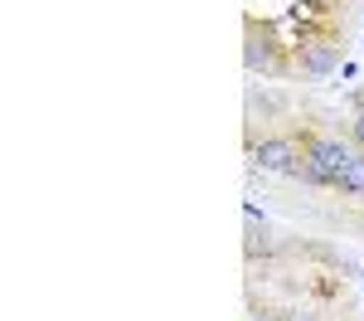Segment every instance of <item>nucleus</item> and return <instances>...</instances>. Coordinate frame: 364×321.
Wrapping results in <instances>:
<instances>
[{
    "mask_svg": "<svg viewBox=\"0 0 364 321\" xmlns=\"http://www.w3.org/2000/svg\"><path fill=\"white\" fill-rule=\"evenodd\" d=\"M301 146H306V161H311L321 175H326V185H331V190L340 185L345 166H350V161H355V151H360L355 142H345V137H326V132H311V137H301Z\"/></svg>",
    "mask_w": 364,
    "mask_h": 321,
    "instance_id": "f257e3e1",
    "label": "nucleus"
},
{
    "mask_svg": "<svg viewBox=\"0 0 364 321\" xmlns=\"http://www.w3.org/2000/svg\"><path fill=\"white\" fill-rule=\"evenodd\" d=\"M248 161L257 171H272V175H291L301 161H306V146L296 137H262V142H248Z\"/></svg>",
    "mask_w": 364,
    "mask_h": 321,
    "instance_id": "f03ea898",
    "label": "nucleus"
},
{
    "mask_svg": "<svg viewBox=\"0 0 364 321\" xmlns=\"http://www.w3.org/2000/svg\"><path fill=\"white\" fill-rule=\"evenodd\" d=\"M340 54H345V44L331 39V34H321V39H311V44H301V49L291 54V73L326 78V73H336V68H340Z\"/></svg>",
    "mask_w": 364,
    "mask_h": 321,
    "instance_id": "7ed1b4c3",
    "label": "nucleus"
},
{
    "mask_svg": "<svg viewBox=\"0 0 364 321\" xmlns=\"http://www.w3.org/2000/svg\"><path fill=\"white\" fill-rule=\"evenodd\" d=\"M336 190H345V195H364V146L355 151V161L345 166V175H340Z\"/></svg>",
    "mask_w": 364,
    "mask_h": 321,
    "instance_id": "20e7f679",
    "label": "nucleus"
},
{
    "mask_svg": "<svg viewBox=\"0 0 364 321\" xmlns=\"http://www.w3.org/2000/svg\"><path fill=\"white\" fill-rule=\"evenodd\" d=\"M355 146H364V107H360V117H355Z\"/></svg>",
    "mask_w": 364,
    "mask_h": 321,
    "instance_id": "39448f33",
    "label": "nucleus"
}]
</instances>
